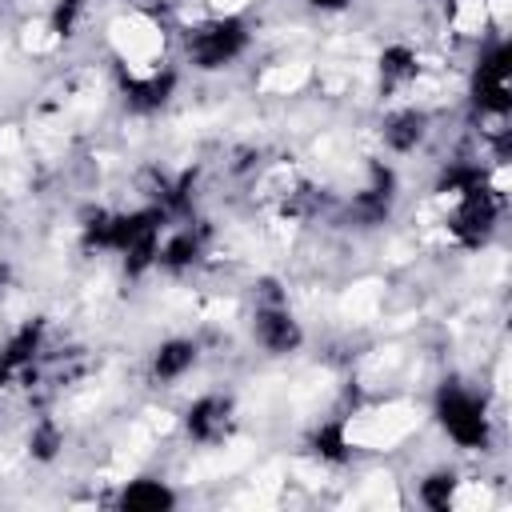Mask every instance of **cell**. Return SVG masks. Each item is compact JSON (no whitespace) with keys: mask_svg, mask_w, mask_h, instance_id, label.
<instances>
[{"mask_svg":"<svg viewBox=\"0 0 512 512\" xmlns=\"http://www.w3.org/2000/svg\"><path fill=\"white\" fill-rule=\"evenodd\" d=\"M60 448H64V428L52 416H40L32 424V432H28V456L36 464H52L60 456Z\"/></svg>","mask_w":512,"mask_h":512,"instance_id":"2e32d148","label":"cell"},{"mask_svg":"<svg viewBox=\"0 0 512 512\" xmlns=\"http://www.w3.org/2000/svg\"><path fill=\"white\" fill-rule=\"evenodd\" d=\"M116 508H124V512H168V508H176V492L164 480L140 476V480H128L120 488Z\"/></svg>","mask_w":512,"mask_h":512,"instance_id":"30bf717a","label":"cell"},{"mask_svg":"<svg viewBox=\"0 0 512 512\" xmlns=\"http://www.w3.org/2000/svg\"><path fill=\"white\" fill-rule=\"evenodd\" d=\"M84 8H88V0H56V8H52V32L56 36H72L76 24H80V16H84Z\"/></svg>","mask_w":512,"mask_h":512,"instance_id":"d6986e66","label":"cell"},{"mask_svg":"<svg viewBox=\"0 0 512 512\" xmlns=\"http://www.w3.org/2000/svg\"><path fill=\"white\" fill-rule=\"evenodd\" d=\"M120 88H124V100H128V108L132 112H156V108H164L168 100H172V92H176V72L172 68H152V72H144V76H124L120 80Z\"/></svg>","mask_w":512,"mask_h":512,"instance_id":"ba28073f","label":"cell"},{"mask_svg":"<svg viewBox=\"0 0 512 512\" xmlns=\"http://www.w3.org/2000/svg\"><path fill=\"white\" fill-rule=\"evenodd\" d=\"M196 356H200V348H196L192 340L172 336V340H164V344L152 352V376L164 380V384H172V380H180V376L192 372Z\"/></svg>","mask_w":512,"mask_h":512,"instance_id":"7c38bea8","label":"cell"},{"mask_svg":"<svg viewBox=\"0 0 512 512\" xmlns=\"http://www.w3.org/2000/svg\"><path fill=\"white\" fill-rule=\"evenodd\" d=\"M424 136H428V116L420 112V108H396V112H388L384 116V124H380V140H384V148H392V152H416L420 144H424Z\"/></svg>","mask_w":512,"mask_h":512,"instance_id":"9c48e42d","label":"cell"},{"mask_svg":"<svg viewBox=\"0 0 512 512\" xmlns=\"http://www.w3.org/2000/svg\"><path fill=\"white\" fill-rule=\"evenodd\" d=\"M308 448H312V452H316L324 464H348V460H352L348 424H344V420H324V424L312 432Z\"/></svg>","mask_w":512,"mask_h":512,"instance_id":"4fadbf2b","label":"cell"},{"mask_svg":"<svg viewBox=\"0 0 512 512\" xmlns=\"http://www.w3.org/2000/svg\"><path fill=\"white\" fill-rule=\"evenodd\" d=\"M436 420L448 432V440L468 448V452L488 448V440H492V424H488L484 400L476 392L460 388V384H444L436 392Z\"/></svg>","mask_w":512,"mask_h":512,"instance_id":"6da1fadb","label":"cell"},{"mask_svg":"<svg viewBox=\"0 0 512 512\" xmlns=\"http://www.w3.org/2000/svg\"><path fill=\"white\" fill-rule=\"evenodd\" d=\"M416 72H420V56L408 44H388L380 52V84H384V92L416 80Z\"/></svg>","mask_w":512,"mask_h":512,"instance_id":"5bb4252c","label":"cell"},{"mask_svg":"<svg viewBox=\"0 0 512 512\" xmlns=\"http://www.w3.org/2000/svg\"><path fill=\"white\" fill-rule=\"evenodd\" d=\"M392 200H396V172H392L388 164L372 160V164H368V188H360V192L352 196L348 216H352L356 224H364V228H376V224L388 220Z\"/></svg>","mask_w":512,"mask_h":512,"instance_id":"5b68a950","label":"cell"},{"mask_svg":"<svg viewBox=\"0 0 512 512\" xmlns=\"http://www.w3.org/2000/svg\"><path fill=\"white\" fill-rule=\"evenodd\" d=\"M312 8H320V12H344L352 0H308Z\"/></svg>","mask_w":512,"mask_h":512,"instance_id":"ffe728a7","label":"cell"},{"mask_svg":"<svg viewBox=\"0 0 512 512\" xmlns=\"http://www.w3.org/2000/svg\"><path fill=\"white\" fill-rule=\"evenodd\" d=\"M40 348H44V320H32V324H24V328L0 348V388H4L12 376L32 380L36 360H40Z\"/></svg>","mask_w":512,"mask_h":512,"instance_id":"52a82bcc","label":"cell"},{"mask_svg":"<svg viewBox=\"0 0 512 512\" xmlns=\"http://www.w3.org/2000/svg\"><path fill=\"white\" fill-rule=\"evenodd\" d=\"M200 256H204V232H200V228H180V232H172V236L156 248V264H160L164 272H184V268H192Z\"/></svg>","mask_w":512,"mask_h":512,"instance_id":"8fae6325","label":"cell"},{"mask_svg":"<svg viewBox=\"0 0 512 512\" xmlns=\"http://www.w3.org/2000/svg\"><path fill=\"white\" fill-rule=\"evenodd\" d=\"M480 184H488V180H484V168L456 160V164H448V168L440 172L436 192H444V196H464V192H472V188H480Z\"/></svg>","mask_w":512,"mask_h":512,"instance_id":"ac0fdd59","label":"cell"},{"mask_svg":"<svg viewBox=\"0 0 512 512\" xmlns=\"http://www.w3.org/2000/svg\"><path fill=\"white\" fill-rule=\"evenodd\" d=\"M496 220H500V196L488 184H480V188L456 196V208L448 216V228H452V236L464 248H480L496 232Z\"/></svg>","mask_w":512,"mask_h":512,"instance_id":"3957f363","label":"cell"},{"mask_svg":"<svg viewBox=\"0 0 512 512\" xmlns=\"http://www.w3.org/2000/svg\"><path fill=\"white\" fill-rule=\"evenodd\" d=\"M252 336H256V344H260L264 352H272V356H288V352H296V348L304 344V328H300V320L288 312L284 300H260V304H256Z\"/></svg>","mask_w":512,"mask_h":512,"instance_id":"277c9868","label":"cell"},{"mask_svg":"<svg viewBox=\"0 0 512 512\" xmlns=\"http://www.w3.org/2000/svg\"><path fill=\"white\" fill-rule=\"evenodd\" d=\"M508 80H512V48L504 40H492L476 60L472 84H508Z\"/></svg>","mask_w":512,"mask_h":512,"instance_id":"9a60e30c","label":"cell"},{"mask_svg":"<svg viewBox=\"0 0 512 512\" xmlns=\"http://www.w3.org/2000/svg\"><path fill=\"white\" fill-rule=\"evenodd\" d=\"M232 428V400L228 396H196L184 412V432L196 440V444H216L224 440Z\"/></svg>","mask_w":512,"mask_h":512,"instance_id":"8992f818","label":"cell"},{"mask_svg":"<svg viewBox=\"0 0 512 512\" xmlns=\"http://www.w3.org/2000/svg\"><path fill=\"white\" fill-rule=\"evenodd\" d=\"M456 472H448V468H440V472H432V476H424L420 480V488H416V496H420V504L424 508H432V512H448L452 508V500H456Z\"/></svg>","mask_w":512,"mask_h":512,"instance_id":"e0dca14e","label":"cell"},{"mask_svg":"<svg viewBox=\"0 0 512 512\" xmlns=\"http://www.w3.org/2000/svg\"><path fill=\"white\" fill-rule=\"evenodd\" d=\"M244 48H248V24L240 16H216L188 32V60L200 72H216L232 64L236 56H244Z\"/></svg>","mask_w":512,"mask_h":512,"instance_id":"7a4b0ae2","label":"cell"}]
</instances>
